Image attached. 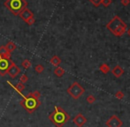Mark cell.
I'll use <instances>...</instances> for the list:
<instances>
[{"instance_id":"11","label":"cell","mask_w":130,"mask_h":127,"mask_svg":"<svg viewBox=\"0 0 130 127\" xmlns=\"http://www.w3.org/2000/svg\"><path fill=\"white\" fill-rule=\"evenodd\" d=\"M111 73L116 78H120L124 73V70L120 65H115L111 70Z\"/></svg>"},{"instance_id":"10","label":"cell","mask_w":130,"mask_h":127,"mask_svg":"<svg viewBox=\"0 0 130 127\" xmlns=\"http://www.w3.org/2000/svg\"><path fill=\"white\" fill-rule=\"evenodd\" d=\"M19 16H20V18H21V19H22L23 21L27 22V21L30 18L34 17V13H33V12H31L29 9L25 8L24 10H23L22 12H21V13L19 14Z\"/></svg>"},{"instance_id":"28","label":"cell","mask_w":130,"mask_h":127,"mask_svg":"<svg viewBox=\"0 0 130 127\" xmlns=\"http://www.w3.org/2000/svg\"><path fill=\"white\" fill-rule=\"evenodd\" d=\"M127 34H128V35H129V37H130V28L128 30H127Z\"/></svg>"},{"instance_id":"13","label":"cell","mask_w":130,"mask_h":127,"mask_svg":"<svg viewBox=\"0 0 130 127\" xmlns=\"http://www.w3.org/2000/svg\"><path fill=\"white\" fill-rule=\"evenodd\" d=\"M7 83H8L9 85H11V86H12V88H13L14 89L18 92V93H21V92L23 91V90L25 89V88H26V87H25V85L23 84V83H21V82L17 83V84H16V86H13V85H12L10 81H7Z\"/></svg>"},{"instance_id":"18","label":"cell","mask_w":130,"mask_h":127,"mask_svg":"<svg viewBox=\"0 0 130 127\" xmlns=\"http://www.w3.org/2000/svg\"><path fill=\"white\" fill-rule=\"evenodd\" d=\"M86 101H87V102L89 103V104H93V103L96 102V98L95 97L94 95H88V96H87V98H86Z\"/></svg>"},{"instance_id":"2","label":"cell","mask_w":130,"mask_h":127,"mask_svg":"<svg viewBox=\"0 0 130 127\" xmlns=\"http://www.w3.org/2000/svg\"><path fill=\"white\" fill-rule=\"evenodd\" d=\"M106 28L113 35L120 37L127 31V24L120 19L119 16H114L109 22L106 24Z\"/></svg>"},{"instance_id":"7","label":"cell","mask_w":130,"mask_h":127,"mask_svg":"<svg viewBox=\"0 0 130 127\" xmlns=\"http://www.w3.org/2000/svg\"><path fill=\"white\" fill-rule=\"evenodd\" d=\"M12 61L11 59H3L0 58V75L5 76L7 74V71H8L9 67H10Z\"/></svg>"},{"instance_id":"24","label":"cell","mask_w":130,"mask_h":127,"mask_svg":"<svg viewBox=\"0 0 130 127\" xmlns=\"http://www.w3.org/2000/svg\"><path fill=\"white\" fill-rule=\"evenodd\" d=\"M101 4L104 5V6L107 7V6H109V5L111 4V0H102Z\"/></svg>"},{"instance_id":"6","label":"cell","mask_w":130,"mask_h":127,"mask_svg":"<svg viewBox=\"0 0 130 127\" xmlns=\"http://www.w3.org/2000/svg\"><path fill=\"white\" fill-rule=\"evenodd\" d=\"M105 124L107 127H121L123 125V122L118 116L112 115L108 118V120L105 122Z\"/></svg>"},{"instance_id":"20","label":"cell","mask_w":130,"mask_h":127,"mask_svg":"<svg viewBox=\"0 0 130 127\" xmlns=\"http://www.w3.org/2000/svg\"><path fill=\"white\" fill-rule=\"evenodd\" d=\"M35 71H36L37 73L40 74L44 71V67H43L42 65H36V67H35Z\"/></svg>"},{"instance_id":"16","label":"cell","mask_w":130,"mask_h":127,"mask_svg":"<svg viewBox=\"0 0 130 127\" xmlns=\"http://www.w3.org/2000/svg\"><path fill=\"white\" fill-rule=\"evenodd\" d=\"M99 70L101 71L102 73L107 74L108 72H109L110 71H111V69H110L109 65H108L107 64H102V65L99 66Z\"/></svg>"},{"instance_id":"26","label":"cell","mask_w":130,"mask_h":127,"mask_svg":"<svg viewBox=\"0 0 130 127\" xmlns=\"http://www.w3.org/2000/svg\"><path fill=\"white\" fill-rule=\"evenodd\" d=\"M35 21H36V19H35V18H34V17H32V18H30V19H29L26 23H27V25H29V26H32V25L35 23Z\"/></svg>"},{"instance_id":"21","label":"cell","mask_w":130,"mask_h":127,"mask_svg":"<svg viewBox=\"0 0 130 127\" xmlns=\"http://www.w3.org/2000/svg\"><path fill=\"white\" fill-rule=\"evenodd\" d=\"M114 96L117 98V99H119V100H122V99H123V98H124V94H123V92H122V91H120V90H119V91H117L116 93H115Z\"/></svg>"},{"instance_id":"8","label":"cell","mask_w":130,"mask_h":127,"mask_svg":"<svg viewBox=\"0 0 130 127\" xmlns=\"http://www.w3.org/2000/svg\"><path fill=\"white\" fill-rule=\"evenodd\" d=\"M87 121H88L87 117H84L82 113H78L77 115L74 117V119H73L74 124L77 127H82L87 123Z\"/></svg>"},{"instance_id":"4","label":"cell","mask_w":130,"mask_h":127,"mask_svg":"<svg viewBox=\"0 0 130 127\" xmlns=\"http://www.w3.org/2000/svg\"><path fill=\"white\" fill-rule=\"evenodd\" d=\"M4 5L14 16H19V14L27 8V2L26 0H6Z\"/></svg>"},{"instance_id":"5","label":"cell","mask_w":130,"mask_h":127,"mask_svg":"<svg viewBox=\"0 0 130 127\" xmlns=\"http://www.w3.org/2000/svg\"><path fill=\"white\" fill-rule=\"evenodd\" d=\"M67 92L73 99L78 100L84 93H85V88L82 86L79 82H74L72 83L70 87L67 89Z\"/></svg>"},{"instance_id":"1","label":"cell","mask_w":130,"mask_h":127,"mask_svg":"<svg viewBox=\"0 0 130 127\" xmlns=\"http://www.w3.org/2000/svg\"><path fill=\"white\" fill-rule=\"evenodd\" d=\"M49 120L56 127H63L70 120V116L59 106H55L54 110L49 115Z\"/></svg>"},{"instance_id":"12","label":"cell","mask_w":130,"mask_h":127,"mask_svg":"<svg viewBox=\"0 0 130 127\" xmlns=\"http://www.w3.org/2000/svg\"><path fill=\"white\" fill-rule=\"evenodd\" d=\"M0 58L3 59H11V52L5 48V46L0 47Z\"/></svg>"},{"instance_id":"3","label":"cell","mask_w":130,"mask_h":127,"mask_svg":"<svg viewBox=\"0 0 130 127\" xmlns=\"http://www.w3.org/2000/svg\"><path fill=\"white\" fill-rule=\"evenodd\" d=\"M19 95L22 96L23 99L20 101V104L22 108L25 109V110L29 114H32L34 111H36L39 106L41 105V101L39 99L34 98L30 95V93L27 94V95H23L21 93H18Z\"/></svg>"},{"instance_id":"23","label":"cell","mask_w":130,"mask_h":127,"mask_svg":"<svg viewBox=\"0 0 130 127\" xmlns=\"http://www.w3.org/2000/svg\"><path fill=\"white\" fill-rule=\"evenodd\" d=\"M30 95H32L34 98H36V99H39V98L41 97V93H40L39 91H37V90H36V91L30 93Z\"/></svg>"},{"instance_id":"14","label":"cell","mask_w":130,"mask_h":127,"mask_svg":"<svg viewBox=\"0 0 130 127\" xmlns=\"http://www.w3.org/2000/svg\"><path fill=\"white\" fill-rule=\"evenodd\" d=\"M50 62L52 65H54L55 67H58V66H59V65L61 64V59H60L59 57H58L57 55H55L50 59Z\"/></svg>"},{"instance_id":"19","label":"cell","mask_w":130,"mask_h":127,"mask_svg":"<svg viewBox=\"0 0 130 127\" xmlns=\"http://www.w3.org/2000/svg\"><path fill=\"white\" fill-rule=\"evenodd\" d=\"M21 65H22L23 68L28 69L29 67H31L32 64H31V61H29L28 59H25V60L22 61V63H21Z\"/></svg>"},{"instance_id":"15","label":"cell","mask_w":130,"mask_h":127,"mask_svg":"<svg viewBox=\"0 0 130 127\" xmlns=\"http://www.w3.org/2000/svg\"><path fill=\"white\" fill-rule=\"evenodd\" d=\"M65 70H64L62 67H60V66H58V67H56V68L54 69V74L57 76V77H58V78H61L62 76L65 74Z\"/></svg>"},{"instance_id":"27","label":"cell","mask_w":130,"mask_h":127,"mask_svg":"<svg viewBox=\"0 0 130 127\" xmlns=\"http://www.w3.org/2000/svg\"><path fill=\"white\" fill-rule=\"evenodd\" d=\"M120 2H121V5L123 6H127L130 3V0H121Z\"/></svg>"},{"instance_id":"17","label":"cell","mask_w":130,"mask_h":127,"mask_svg":"<svg viewBox=\"0 0 130 127\" xmlns=\"http://www.w3.org/2000/svg\"><path fill=\"white\" fill-rule=\"evenodd\" d=\"M5 48H6L7 50H8L9 51L12 53V51H14V50H16V48H17V47H16V45L14 44L12 41H8V43H6V45H5Z\"/></svg>"},{"instance_id":"25","label":"cell","mask_w":130,"mask_h":127,"mask_svg":"<svg viewBox=\"0 0 130 127\" xmlns=\"http://www.w3.org/2000/svg\"><path fill=\"white\" fill-rule=\"evenodd\" d=\"M89 1L91 2V3L93 4V5H95V6H99L100 5H101V2H102V0H89Z\"/></svg>"},{"instance_id":"9","label":"cell","mask_w":130,"mask_h":127,"mask_svg":"<svg viewBox=\"0 0 130 127\" xmlns=\"http://www.w3.org/2000/svg\"><path fill=\"white\" fill-rule=\"evenodd\" d=\"M7 73H8V75L10 76L11 78H16L21 73V69L19 68L18 65H16L13 62H12L8 71H7Z\"/></svg>"},{"instance_id":"22","label":"cell","mask_w":130,"mask_h":127,"mask_svg":"<svg viewBox=\"0 0 130 127\" xmlns=\"http://www.w3.org/2000/svg\"><path fill=\"white\" fill-rule=\"evenodd\" d=\"M27 80H28V77H27L26 74H22V75L21 76V78H20V82L23 83V84L27 82Z\"/></svg>"}]
</instances>
